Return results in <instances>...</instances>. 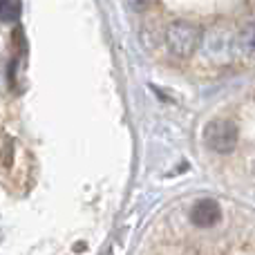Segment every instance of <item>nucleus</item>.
<instances>
[{"label":"nucleus","instance_id":"5","mask_svg":"<svg viewBox=\"0 0 255 255\" xmlns=\"http://www.w3.org/2000/svg\"><path fill=\"white\" fill-rule=\"evenodd\" d=\"M22 13V4L18 0H0V20H16Z\"/></svg>","mask_w":255,"mask_h":255},{"label":"nucleus","instance_id":"1","mask_svg":"<svg viewBox=\"0 0 255 255\" xmlns=\"http://www.w3.org/2000/svg\"><path fill=\"white\" fill-rule=\"evenodd\" d=\"M199 40H202V31H199V27L195 22L175 20L166 29V45L175 56L181 58L190 56L199 47Z\"/></svg>","mask_w":255,"mask_h":255},{"label":"nucleus","instance_id":"4","mask_svg":"<svg viewBox=\"0 0 255 255\" xmlns=\"http://www.w3.org/2000/svg\"><path fill=\"white\" fill-rule=\"evenodd\" d=\"M235 45H238L240 52L249 54V56H255V20L240 29L238 38H235Z\"/></svg>","mask_w":255,"mask_h":255},{"label":"nucleus","instance_id":"6","mask_svg":"<svg viewBox=\"0 0 255 255\" xmlns=\"http://www.w3.org/2000/svg\"><path fill=\"white\" fill-rule=\"evenodd\" d=\"M0 161H2V166H11L13 161V143L11 139H7V136H2L0 139Z\"/></svg>","mask_w":255,"mask_h":255},{"label":"nucleus","instance_id":"2","mask_svg":"<svg viewBox=\"0 0 255 255\" xmlns=\"http://www.w3.org/2000/svg\"><path fill=\"white\" fill-rule=\"evenodd\" d=\"M240 130L233 121L229 119H215L204 128V143L220 154H229L238 148Z\"/></svg>","mask_w":255,"mask_h":255},{"label":"nucleus","instance_id":"3","mask_svg":"<svg viewBox=\"0 0 255 255\" xmlns=\"http://www.w3.org/2000/svg\"><path fill=\"white\" fill-rule=\"evenodd\" d=\"M222 220V208L215 199H199L190 208V222L197 229H211Z\"/></svg>","mask_w":255,"mask_h":255}]
</instances>
